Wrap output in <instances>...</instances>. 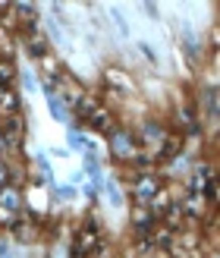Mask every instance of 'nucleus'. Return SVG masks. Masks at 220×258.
<instances>
[{
	"mask_svg": "<svg viewBox=\"0 0 220 258\" xmlns=\"http://www.w3.org/2000/svg\"><path fill=\"white\" fill-rule=\"evenodd\" d=\"M47 104H50V113H54V120L57 123H66V107H63V101L57 95H50L47 98Z\"/></svg>",
	"mask_w": 220,
	"mask_h": 258,
	"instance_id": "obj_1",
	"label": "nucleus"
},
{
	"mask_svg": "<svg viewBox=\"0 0 220 258\" xmlns=\"http://www.w3.org/2000/svg\"><path fill=\"white\" fill-rule=\"evenodd\" d=\"M4 258H10V255H4Z\"/></svg>",
	"mask_w": 220,
	"mask_h": 258,
	"instance_id": "obj_3",
	"label": "nucleus"
},
{
	"mask_svg": "<svg viewBox=\"0 0 220 258\" xmlns=\"http://www.w3.org/2000/svg\"><path fill=\"white\" fill-rule=\"evenodd\" d=\"M107 202H110V208H123V196H120V186L113 183H107Z\"/></svg>",
	"mask_w": 220,
	"mask_h": 258,
	"instance_id": "obj_2",
	"label": "nucleus"
}]
</instances>
